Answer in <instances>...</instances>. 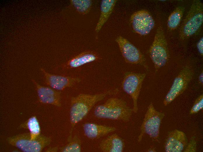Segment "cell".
Listing matches in <instances>:
<instances>
[{
    "instance_id": "13",
    "label": "cell",
    "mask_w": 203,
    "mask_h": 152,
    "mask_svg": "<svg viewBox=\"0 0 203 152\" xmlns=\"http://www.w3.org/2000/svg\"><path fill=\"white\" fill-rule=\"evenodd\" d=\"M188 143L185 133L181 131L175 129L168 134L164 144L166 152H181L183 151Z\"/></svg>"
},
{
    "instance_id": "6",
    "label": "cell",
    "mask_w": 203,
    "mask_h": 152,
    "mask_svg": "<svg viewBox=\"0 0 203 152\" xmlns=\"http://www.w3.org/2000/svg\"><path fill=\"white\" fill-rule=\"evenodd\" d=\"M6 140L9 144L24 152H40L49 146L52 140L51 137L41 135L32 139L29 133L10 136Z\"/></svg>"
},
{
    "instance_id": "14",
    "label": "cell",
    "mask_w": 203,
    "mask_h": 152,
    "mask_svg": "<svg viewBox=\"0 0 203 152\" xmlns=\"http://www.w3.org/2000/svg\"><path fill=\"white\" fill-rule=\"evenodd\" d=\"M85 135L91 139H98L117 130L116 127L92 122L83 125Z\"/></svg>"
},
{
    "instance_id": "8",
    "label": "cell",
    "mask_w": 203,
    "mask_h": 152,
    "mask_svg": "<svg viewBox=\"0 0 203 152\" xmlns=\"http://www.w3.org/2000/svg\"><path fill=\"white\" fill-rule=\"evenodd\" d=\"M145 73L126 72L122 83L123 90L131 97L133 102V112L138 111V100L143 82L146 77Z\"/></svg>"
},
{
    "instance_id": "17",
    "label": "cell",
    "mask_w": 203,
    "mask_h": 152,
    "mask_svg": "<svg viewBox=\"0 0 203 152\" xmlns=\"http://www.w3.org/2000/svg\"><path fill=\"white\" fill-rule=\"evenodd\" d=\"M116 0H103L101 5L100 14L95 29V31L98 33L104 24L107 21L115 7Z\"/></svg>"
},
{
    "instance_id": "20",
    "label": "cell",
    "mask_w": 203,
    "mask_h": 152,
    "mask_svg": "<svg viewBox=\"0 0 203 152\" xmlns=\"http://www.w3.org/2000/svg\"><path fill=\"white\" fill-rule=\"evenodd\" d=\"M68 143L64 146L59 148V151L62 152H80L81 151V141L77 135H69Z\"/></svg>"
},
{
    "instance_id": "18",
    "label": "cell",
    "mask_w": 203,
    "mask_h": 152,
    "mask_svg": "<svg viewBox=\"0 0 203 152\" xmlns=\"http://www.w3.org/2000/svg\"><path fill=\"white\" fill-rule=\"evenodd\" d=\"M20 127L28 129L32 139H36L41 134V128L39 122L35 116L30 117Z\"/></svg>"
},
{
    "instance_id": "12",
    "label": "cell",
    "mask_w": 203,
    "mask_h": 152,
    "mask_svg": "<svg viewBox=\"0 0 203 152\" xmlns=\"http://www.w3.org/2000/svg\"><path fill=\"white\" fill-rule=\"evenodd\" d=\"M36 88L39 101L43 104H50L57 107L61 106L60 92L51 88L43 86L34 80H32Z\"/></svg>"
},
{
    "instance_id": "11",
    "label": "cell",
    "mask_w": 203,
    "mask_h": 152,
    "mask_svg": "<svg viewBox=\"0 0 203 152\" xmlns=\"http://www.w3.org/2000/svg\"><path fill=\"white\" fill-rule=\"evenodd\" d=\"M41 70L44 75L46 84L57 91L72 87L81 81L79 77L53 75L47 72L43 68H41Z\"/></svg>"
},
{
    "instance_id": "1",
    "label": "cell",
    "mask_w": 203,
    "mask_h": 152,
    "mask_svg": "<svg viewBox=\"0 0 203 152\" xmlns=\"http://www.w3.org/2000/svg\"><path fill=\"white\" fill-rule=\"evenodd\" d=\"M119 91V89L116 88L99 94H80L72 97L69 112L71 129L69 135H72L74 128L85 118L97 103L108 96L118 94Z\"/></svg>"
},
{
    "instance_id": "23",
    "label": "cell",
    "mask_w": 203,
    "mask_h": 152,
    "mask_svg": "<svg viewBox=\"0 0 203 152\" xmlns=\"http://www.w3.org/2000/svg\"><path fill=\"white\" fill-rule=\"evenodd\" d=\"M197 150V143L195 137H192L183 151L195 152Z\"/></svg>"
},
{
    "instance_id": "7",
    "label": "cell",
    "mask_w": 203,
    "mask_h": 152,
    "mask_svg": "<svg viewBox=\"0 0 203 152\" xmlns=\"http://www.w3.org/2000/svg\"><path fill=\"white\" fill-rule=\"evenodd\" d=\"M194 72L189 65L185 66L175 78L163 101L167 106L182 94L187 89L193 76Z\"/></svg>"
},
{
    "instance_id": "4",
    "label": "cell",
    "mask_w": 203,
    "mask_h": 152,
    "mask_svg": "<svg viewBox=\"0 0 203 152\" xmlns=\"http://www.w3.org/2000/svg\"><path fill=\"white\" fill-rule=\"evenodd\" d=\"M148 53L154 64L155 72L165 66L169 60L168 45L164 30L161 26L157 29Z\"/></svg>"
},
{
    "instance_id": "26",
    "label": "cell",
    "mask_w": 203,
    "mask_h": 152,
    "mask_svg": "<svg viewBox=\"0 0 203 152\" xmlns=\"http://www.w3.org/2000/svg\"><path fill=\"white\" fill-rule=\"evenodd\" d=\"M147 151L148 152H155L156 151L155 148L154 147H151L147 149Z\"/></svg>"
},
{
    "instance_id": "24",
    "label": "cell",
    "mask_w": 203,
    "mask_h": 152,
    "mask_svg": "<svg viewBox=\"0 0 203 152\" xmlns=\"http://www.w3.org/2000/svg\"><path fill=\"white\" fill-rule=\"evenodd\" d=\"M197 47L200 54L202 56L203 55V37H202L198 42Z\"/></svg>"
},
{
    "instance_id": "25",
    "label": "cell",
    "mask_w": 203,
    "mask_h": 152,
    "mask_svg": "<svg viewBox=\"0 0 203 152\" xmlns=\"http://www.w3.org/2000/svg\"><path fill=\"white\" fill-rule=\"evenodd\" d=\"M198 81L199 83L202 86L203 84V73L202 71L201 72L199 76Z\"/></svg>"
},
{
    "instance_id": "3",
    "label": "cell",
    "mask_w": 203,
    "mask_h": 152,
    "mask_svg": "<svg viewBox=\"0 0 203 152\" xmlns=\"http://www.w3.org/2000/svg\"><path fill=\"white\" fill-rule=\"evenodd\" d=\"M203 22V3L199 0H194L180 27V39L185 40L194 34L200 28Z\"/></svg>"
},
{
    "instance_id": "9",
    "label": "cell",
    "mask_w": 203,
    "mask_h": 152,
    "mask_svg": "<svg viewBox=\"0 0 203 152\" xmlns=\"http://www.w3.org/2000/svg\"><path fill=\"white\" fill-rule=\"evenodd\" d=\"M115 41L126 63L141 65L147 70H148L149 67L145 57L136 46L127 39L120 36L117 37Z\"/></svg>"
},
{
    "instance_id": "10",
    "label": "cell",
    "mask_w": 203,
    "mask_h": 152,
    "mask_svg": "<svg viewBox=\"0 0 203 152\" xmlns=\"http://www.w3.org/2000/svg\"><path fill=\"white\" fill-rule=\"evenodd\" d=\"M130 21L134 31L142 36L148 34L155 25L153 17L148 11L145 10L134 12L131 17Z\"/></svg>"
},
{
    "instance_id": "2",
    "label": "cell",
    "mask_w": 203,
    "mask_h": 152,
    "mask_svg": "<svg viewBox=\"0 0 203 152\" xmlns=\"http://www.w3.org/2000/svg\"><path fill=\"white\" fill-rule=\"evenodd\" d=\"M133 110L124 100L116 97L108 99L104 103L97 106L94 114L97 118L128 122Z\"/></svg>"
},
{
    "instance_id": "5",
    "label": "cell",
    "mask_w": 203,
    "mask_h": 152,
    "mask_svg": "<svg viewBox=\"0 0 203 152\" xmlns=\"http://www.w3.org/2000/svg\"><path fill=\"white\" fill-rule=\"evenodd\" d=\"M165 116L164 113L157 110L153 104L149 105L140 127V132L138 137L140 142L146 134L154 141L159 142L160 127L161 121Z\"/></svg>"
},
{
    "instance_id": "22",
    "label": "cell",
    "mask_w": 203,
    "mask_h": 152,
    "mask_svg": "<svg viewBox=\"0 0 203 152\" xmlns=\"http://www.w3.org/2000/svg\"><path fill=\"white\" fill-rule=\"evenodd\" d=\"M203 108V94L199 96L195 100L190 110V114H193L196 113L202 110Z\"/></svg>"
},
{
    "instance_id": "15",
    "label": "cell",
    "mask_w": 203,
    "mask_h": 152,
    "mask_svg": "<svg viewBox=\"0 0 203 152\" xmlns=\"http://www.w3.org/2000/svg\"><path fill=\"white\" fill-rule=\"evenodd\" d=\"M125 147L123 140L116 133L111 135L103 140L99 146L103 152H122Z\"/></svg>"
},
{
    "instance_id": "21",
    "label": "cell",
    "mask_w": 203,
    "mask_h": 152,
    "mask_svg": "<svg viewBox=\"0 0 203 152\" xmlns=\"http://www.w3.org/2000/svg\"><path fill=\"white\" fill-rule=\"evenodd\" d=\"M70 1L76 11L83 15L88 13L92 5L90 0H71Z\"/></svg>"
},
{
    "instance_id": "16",
    "label": "cell",
    "mask_w": 203,
    "mask_h": 152,
    "mask_svg": "<svg viewBox=\"0 0 203 152\" xmlns=\"http://www.w3.org/2000/svg\"><path fill=\"white\" fill-rule=\"evenodd\" d=\"M99 57L95 52L90 51H84L68 61L64 66L68 68H76L97 60Z\"/></svg>"
},
{
    "instance_id": "19",
    "label": "cell",
    "mask_w": 203,
    "mask_h": 152,
    "mask_svg": "<svg viewBox=\"0 0 203 152\" xmlns=\"http://www.w3.org/2000/svg\"><path fill=\"white\" fill-rule=\"evenodd\" d=\"M184 10V7L179 6L171 13L167 21V26L169 29L173 30L177 28L182 18Z\"/></svg>"
}]
</instances>
